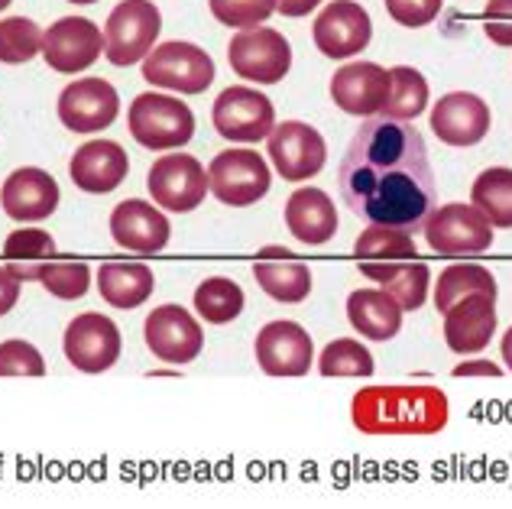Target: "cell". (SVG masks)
<instances>
[{"label":"cell","mask_w":512,"mask_h":509,"mask_svg":"<svg viewBox=\"0 0 512 509\" xmlns=\"http://www.w3.org/2000/svg\"><path fill=\"white\" fill-rule=\"evenodd\" d=\"M341 202L367 224L419 234L438 208V185L422 133L406 120L367 117L338 169Z\"/></svg>","instance_id":"obj_1"},{"label":"cell","mask_w":512,"mask_h":509,"mask_svg":"<svg viewBox=\"0 0 512 509\" xmlns=\"http://www.w3.org/2000/svg\"><path fill=\"white\" fill-rule=\"evenodd\" d=\"M448 415V396L438 386H367L350 403V419L363 435H438Z\"/></svg>","instance_id":"obj_2"},{"label":"cell","mask_w":512,"mask_h":509,"mask_svg":"<svg viewBox=\"0 0 512 509\" xmlns=\"http://www.w3.org/2000/svg\"><path fill=\"white\" fill-rule=\"evenodd\" d=\"M127 127L130 137L140 146L166 153V150H179V146H185L195 137V114L179 98L146 91V95L133 98L127 111Z\"/></svg>","instance_id":"obj_3"},{"label":"cell","mask_w":512,"mask_h":509,"mask_svg":"<svg viewBox=\"0 0 512 509\" xmlns=\"http://www.w3.org/2000/svg\"><path fill=\"white\" fill-rule=\"evenodd\" d=\"M163 17L153 0H120L104 23V56L117 69L137 65L153 52Z\"/></svg>","instance_id":"obj_4"},{"label":"cell","mask_w":512,"mask_h":509,"mask_svg":"<svg viewBox=\"0 0 512 509\" xmlns=\"http://www.w3.org/2000/svg\"><path fill=\"white\" fill-rule=\"evenodd\" d=\"M143 78L153 88L179 91V95H201L214 82V59L195 43H172L153 46L143 59Z\"/></svg>","instance_id":"obj_5"},{"label":"cell","mask_w":512,"mask_h":509,"mask_svg":"<svg viewBox=\"0 0 512 509\" xmlns=\"http://www.w3.org/2000/svg\"><path fill=\"white\" fill-rule=\"evenodd\" d=\"M227 62L237 78H247L253 85H276L292 69V46L273 26H253L231 39Z\"/></svg>","instance_id":"obj_6"},{"label":"cell","mask_w":512,"mask_h":509,"mask_svg":"<svg viewBox=\"0 0 512 509\" xmlns=\"http://www.w3.org/2000/svg\"><path fill=\"white\" fill-rule=\"evenodd\" d=\"M266 150L282 182H308L328 163L325 137L305 120H282L266 137Z\"/></svg>","instance_id":"obj_7"},{"label":"cell","mask_w":512,"mask_h":509,"mask_svg":"<svg viewBox=\"0 0 512 509\" xmlns=\"http://www.w3.org/2000/svg\"><path fill=\"white\" fill-rule=\"evenodd\" d=\"M211 120H214V130H218L224 140L260 143L276 127V111H273V101H269L263 91H256L250 85H231L214 101Z\"/></svg>","instance_id":"obj_8"},{"label":"cell","mask_w":512,"mask_h":509,"mask_svg":"<svg viewBox=\"0 0 512 509\" xmlns=\"http://www.w3.org/2000/svg\"><path fill=\"white\" fill-rule=\"evenodd\" d=\"M422 231L425 244L444 257H464V253H483L493 247V224L487 214L461 202L435 208Z\"/></svg>","instance_id":"obj_9"},{"label":"cell","mask_w":512,"mask_h":509,"mask_svg":"<svg viewBox=\"0 0 512 509\" xmlns=\"http://www.w3.org/2000/svg\"><path fill=\"white\" fill-rule=\"evenodd\" d=\"M269 166L260 153L253 150H224L211 159L208 166V189L221 205L247 208L256 205L269 192Z\"/></svg>","instance_id":"obj_10"},{"label":"cell","mask_w":512,"mask_h":509,"mask_svg":"<svg viewBox=\"0 0 512 509\" xmlns=\"http://www.w3.org/2000/svg\"><path fill=\"white\" fill-rule=\"evenodd\" d=\"M146 189H150L153 202L159 208H169L175 214L195 211L211 192L205 166H201L195 156H185V153L159 156L150 166V176H146Z\"/></svg>","instance_id":"obj_11"},{"label":"cell","mask_w":512,"mask_h":509,"mask_svg":"<svg viewBox=\"0 0 512 509\" xmlns=\"http://www.w3.org/2000/svg\"><path fill=\"white\" fill-rule=\"evenodd\" d=\"M104 52V33L88 17H62L43 33L46 65L59 75H75L91 69Z\"/></svg>","instance_id":"obj_12"},{"label":"cell","mask_w":512,"mask_h":509,"mask_svg":"<svg viewBox=\"0 0 512 509\" xmlns=\"http://www.w3.org/2000/svg\"><path fill=\"white\" fill-rule=\"evenodd\" d=\"M62 351L75 370L104 373L120 360V328L101 312H82L65 328Z\"/></svg>","instance_id":"obj_13"},{"label":"cell","mask_w":512,"mask_h":509,"mask_svg":"<svg viewBox=\"0 0 512 509\" xmlns=\"http://www.w3.org/2000/svg\"><path fill=\"white\" fill-rule=\"evenodd\" d=\"M312 39L321 56L328 59H354L373 39V20L357 0H331L318 13L312 26Z\"/></svg>","instance_id":"obj_14"},{"label":"cell","mask_w":512,"mask_h":509,"mask_svg":"<svg viewBox=\"0 0 512 509\" xmlns=\"http://www.w3.org/2000/svg\"><path fill=\"white\" fill-rule=\"evenodd\" d=\"M256 364L269 377H305L315 364V344L299 321H269L253 344Z\"/></svg>","instance_id":"obj_15"},{"label":"cell","mask_w":512,"mask_h":509,"mask_svg":"<svg viewBox=\"0 0 512 509\" xmlns=\"http://www.w3.org/2000/svg\"><path fill=\"white\" fill-rule=\"evenodd\" d=\"M146 347L159 357L163 364H192L205 347V331L195 321L192 312H185L182 305H159L146 315L143 325Z\"/></svg>","instance_id":"obj_16"},{"label":"cell","mask_w":512,"mask_h":509,"mask_svg":"<svg viewBox=\"0 0 512 509\" xmlns=\"http://www.w3.org/2000/svg\"><path fill=\"white\" fill-rule=\"evenodd\" d=\"M120 114V95L104 78H75L59 95V120L75 133L107 130Z\"/></svg>","instance_id":"obj_17"},{"label":"cell","mask_w":512,"mask_h":509,"mask_svg":"<svg viewBox=\"0 0 512 509\" xmlns=\"http://www.w3.org/2000/svg\"><path fill=\"white\" fill-rule=\"evenodd\" d=\"M393 91V75L376 62H350L331 78V101L341 107L344 114L354 117H376Z\"/></svg>","instance_id":"obj_18"},{"label":"cell","mask_w":512,"mask_h":509,"mask_svg":"<svg viewBox=\"0 0 512 509\" xmlns=\"http://www.w3.org/2000/svg\"><path fill=\"white\" fill-rule=\"evenodd\" d=\"M444 341L454 354H480L496 334V296L490 292H470L444 308Z\"/></svg>","instance_id":"obj_19"},{"label":"cell","mask_w":512,"mask_h":509,"mask_svg":"<svg viewBox=\"0 0 512 509\" xmlns=\"http://www.w3.org/2000/svg\"><path fill=\"white\" fill-rule=\"evenodd\" d=\"M490 120V104L470 91H451L431 107V130L448 146H477L490 133Z\"/></svg>","instance_id":"obj_20"},{"label":"cell","mask_w":512,"mask_h":509,"mask_svg":"<svg viewBox=\"0 0 512 509\" xmlns=\"http://www.w3.org/2000/svg\"><path fill=\"white\" fill-rule=\"evenodd\" d=\"M111 234L114 244L130 253H159L166 250L172 237V224L159 205L143 198H127L111 211Z\"/></svg>","instance_id":"obj_21"},{"label":"cell","mask_w":512,"mask_h":509,"mask_svg":"<svg viewBox=\"0 0 512 509\" xmlns=\"http://www.w3.org/2000/svg\"><path fill=\"white\" fill-rule=\"evenodd\" d=\"M59 182L46 169L23 166L10 172L7 182L0 185V208L13 221H43L59 208Z\"/></svg>","instance_id":"obj_22"},{"label":"cell","mask_w":512,"mask_h":509,"mask_svg":"<svg viewBox=\"0 0 512 509\" xmlns=\"http://www.w3.org/2000/svg\"><path fill=\"white\" fill-rule=\"evenodd\" d=\"M127 172H130L127 150L114 140H91L85 146H78L69 163L72 182L88 195L114 192L127 179Z\"/></svg>","instance_id":"obj_23"},{"label":"cell","mask_w":512,"mask_h":509,"mask_svg":"<svg viewBox=\"0 0 512 509\" xmlns=\"http://www.w3.org/2000/svg\"><path fill=\"white\" fill-rule=\"evenodd\" d=\"M286 227L299 244L321 247L338 231V208H334L328 192L315 189V185H302L286 202Z\"/></svg>","instance_id":"obj_24"},{"label":"cell","mask_w":512,"mask_h":509,"mask_svg":"<svg viewBox=\"0 0 512 509\" xmlns=\"http://www.w3.org/2000/svg\"><path fill=\"white\" fill-rule=\"evenodd\" d=\"M260 260L253 263V279L269 299L282 305H299L312 292V270L299 263L286 247H263Z\"/></svg>","instance_id":"obj_25"},{"label":"cell","mask_w":512,"mask_h":509,"mask_svg":"<svg viewBox=\"0 0 512 509\" xmlns=\"http://www.w3.org/2000/svg\"><path fill=\"white\" fill-rule=\"evenodd\" d=\"M360 273L389 292L402 312H419L431 289V270L419 260H389V263H357Z\"/></svg>","instance_id":"obj_26"},{"label":"cell","mask_w":512,"mask_h":509,"mask_svg":"<svg viewBox=\"0 0 512 509\" xmlns=\"http://www.w3.org/2000/svg\"><path fill=\"white\" fill-rule=\"evenodd\" d=\"M347 321L360 338L393 341L402 331V305L383 289H357L347 296Z\"/></svg>","instance_id":"obj_27"},{"label":"cell","mask_w":512,"mask_h":509,"mask_svg":"<svg viewBox=\"0 0 512 509\" xmlns=\"http://www.w3.org/2000/svg\"><path fill=\"white\" fill-rule=\"evenodd\" d=\"M156 276L146 263H101L98 270V292L111 308H140L153 296Z\"/></svg>","instance_id":"obj_28"},{"label":"cell","mask_w":512,"mask_h":509,"mask_svg":"<svg viewBox=\"0 0 512 509\" xmlns=\"http://www.w3.org/2000/svg\"><path fill=\"white\" fill-rule=\"evenodd\" d=\"M52 253H56V240H52V234L39 231V227H20L4 240V257L10 260L7 270L20 283L43 276V266L49 263Z\"/></svg>","instance_id":"obj_29"},{"label":"cell","mask_w":512,"mask_h":509,"mask_svg":"<svg viewBox=\"0 0 512 509\" xmlns=\"http://www.w3.org/2000/svg\"><path fill=\"white\" fill-rule=\"evenodd\" d=\"M470 202L487 214L493 227H512V169H483L470 189Z\"/></svg>","instance_id":"obj_30"},{"label":"cell","mask_w":512,"mask_h":509,"mask_svg":"<svg viewBox=\"0 0 512 509\" xmlns=\"http://www.w3.org/2000/svg\"><path fill=\"white\" fill-rule=\"evenodd\" d=\"M354 253L357 263H389V260H415L419 257V247H415V237L399 231V227L370 224L357 237Z\"/></svg>","instance_id":"obj_31"},{"label":"cell","mask_w":512,"mask_h":509,"mask_svg":"<svg viewBox=\"0 0 512 509\" xmlns=\"http://www.w3.org/2000/svg\"><path fill=\"white\" fill-rule=\"evenodd\" d=\"M244 289L227 276H211L195 289V312L208 325H227L244 312Z\"/></svg>","instance_id":"obj_32"},{"label":"cell","mask_w":512,"mask_h":509,"mask_svg":"<svg viewBox=\"0 0 512 509\" xmlns=\"http://www.w3.org/2000/svg\"><path fill=\"white\" fill-rule=\"evenodd\" d=\"M393 75V91H389V101L383 107V117L389 120H415L419 114H425L428 107V82L419 69H412V65H396V69H389Z\"/></svg>","instance_id":"obj_33"},{"label":"cell","mask_w":512,"mask_h":509,"mask_svg":"<svg viewBox=\"0 0 512 509\" xmlns=\"http://www.w3.org/2000/svg\"><path fill=\"white\" fill-rule=\"evenodd\" d=\"M470 292H490V296H496V276L480 263H454L438 276L435 308L444 312V308H451L457 299L470 296Z\"/></svg>","instance_id":"obj_34"},{"label":"cell","mask_w":512,"mask_h":509,"mask_svg":"<svg viewBox=\"0 0 512 509\" xmlns=\"http://www.w3.org/2000/svg\"><path fill=\"white\" fill-rule=\"evenodd\" d=\"M318 370L325 377H370L376 370L373 354L357 338H334L318 357Z\"/></svg>","instance_id":"obj_35"},{"label":"cell","mask_w":512,"mask_h":509,"mask_svg":"<svg viewBox=\"0 0 512 509\" xmlns=\"http://www.w3.org/2000/svg\"><path fill=\"white\" fill-rule=\"evenodd\" d=\"M43 52V30L30 17L0 20V62L23 65Z\"/></svg>","instance_id":"obj_36"},{"label":"cell","mask_w":512,"mask_h":509,"mask_svg":"<svg viewBox=\"0 0 512 509\" xmlns=\"http://www.w3.org/2000/svg\"><path fill=\"white\" fill-rule=\"evenodd\" d=\"M39 283H43V289L49 292V296L56 299H82L88 286H91V270L88 263L82 260H69V263H46L43 266V276H39Z\"/></svg>","instance_id":"obj_37"},{"label":"cell","mask_w":512,"mask_h":509,"mask_svg":"<svg viewBox=\"0 0 512 509\" xmlns=\"http://www.w3.org/2000/svg\"><path fill=\"white\" fill-rule=\"evenodd\" d=\"M214 20L231 30H253L276 13V0H208Z\"/></svg>","instance_id":"obj_38"},{"label":"cell","mask_w":512,"mask_h":509,"mask_svg":"<svg viewBox=\"0 0 512 509\" xmlns=\"http://www.w3.org/2000/svg\"><path fill=\"white\" fill-rule=\"evenodd\" d=\"M46 360L30 341L10 338L0 344V377H43Z\"/></svg>","instance_id":"obj_39"},{"label":"cell","mask_w":512,"mask_h":509,"mask_svg":"<svg viewBox=\"0 0 512 509\" xmlns=\"http://www.w3.org/2000/svg\"><path fill=\"white\" fill-rule=\"evenodd\" d=\"M383 4H386V13L399 26L419 30V26H428L431 20L438 17L444 0H383Z\"/></svg>","instance_id":"obj_40"},{"label":"cell","mask_w":512,"mask_h":509,"mask_svg":"<svg viewBox=\"0 0 512 509\" xmlns=\"http://www.w3.org/2000/svg\"><path fill=\"white\" fill-rule=\"evenodd\" d=\"M483 33L496 46H512V0H487V7H483Z\"/></svg>","instance_id":"obj_41"},{"label":"cell","mask_w":512,"mask_h":509,"mask_svg":"<svg viewBox=\"0 0 512 509\" xmlns=\"http://www.w3.org/2000/svg\"><path fill=\"white\" fill-rule=\"evenodd\" d=\"M17 302H20V279L13 276L7 266H0V318L13 312Z\"/></svg>","instance_id":"obj_42"},{"label":"cell","mask_w":512,"mask_h":509,"mask_svg":"<svg viewBox=\"0 0 512 509\" xmlns=\"http://www.w3.org/2000/svg\"><path fill=\"white\" fill-rule=\"evenodd\" d=\"M454 377H500L503 367L500 364H490V360H467V364H457Z\"/></svg>","instance_id":"obj_43"},{"label":"cell","mask_w":512,"mask_h":509,"mask_svg":"<svg viewBox=\"0 0 512 509\" xmlns=\"http://www.w3.org/2000/svg\"><path fill=\"white\" fill-rule=\"evenodd\" d=\"M321 0H276V10L282 17H305V13H312Z\"/></svg>","instance_id":"obj_44"},{"label":"cell","mask_w":512,"mask_h":509,"mask_svg":"<svg viewBox=\"0 0 512 509\" xmlns=\"http://www.w3.org/2000/svg\"><path fill=\"white\" fill-rule=\"evenodd\" d=\"M500 354H503V364L512 370V328L503 334V344H500Z\"/></svg>","instance_id":"obj_45"},{"label":"cell","mask_w":512,"mask_h":509,"mask_svg":"<svg viewBox=\"0 0 512 509\" xmlns=\"http://www.w3.org/2000/svg\"><path fill=\"white\" fill-rule=\"evenodd\" d=\"M69 4H94V0H69Z\"/></svg>","instance_id":"obj_46"},{"label":"cell","mask_w":512,"mask_h":509,"mask_svg":"<svg viewBox=\"0 0 512 509\" xmlns=\"http://www.w3.org/2000/svg\"><path fill=\"white\" fill-rule=\"evenodd\" d=\"M10 7V0H0V10H7Z\"/></svg>","instance_id":"obj_47"}]
</instances>
